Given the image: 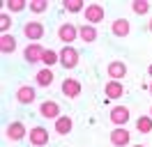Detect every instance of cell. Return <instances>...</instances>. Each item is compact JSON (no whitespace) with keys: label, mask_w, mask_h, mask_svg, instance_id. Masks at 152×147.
Listing matches in <instances>:
<instances>
[{"label":"cell","mask_w":152,"mask_h":147,"mask_svg":"<svg viewBox=\"0 0 152 147\" xmlns=\"http://www.w3.org/2000/svg\"><path fill=\"white\" fill-rule=\"evenodd\" d=\"M60 64H62L65 69H74L76 64H78V51L72 48V46L62 48V53H60Z\"/></svg>","instance_id":"1"},{"label":"cell","mask_w":152,"mask_h":147,"mask_svg":"<svg viewBox=\"0 0 152 147\" xmlns=\"http://www.w3.org/2000/svg\"><path fill=\"white\" fill-rule=\"evenodd\" d=\"M76 37H78V28H76L74 23H62L60 30H58V39H60V41H65V44L74 41Z\"/></svg>","instance_id":"2"},{"label":"cell","mask_w":152,"mask_h":147,"mask_svg":"<svg viewBox=\"0 0 152 147\" xmlns=\"http://www.w3.org/2000/svg\"><path fill=\"white\" fill-rule=\"evenodd\" d=\"M129 140H132V133H129L127 129L115 127L113 131H111V143H113L115 147H124V145H129Z\"/></svg>","instance_id":"3"},{"label":"cell","mask_w":152,"mask_h":147,"mask_svg":"<svg viewBox=\"0 0 152 147\" xmlns=\"http://www.w3.org/2000/svg\"><path fill=\"white\" fill-rule=\"evenodd\" d=\"M30 143L35 147H42L48 143V131L44 127H32L30 129Z\"/></svg>","instance_id":"4"},{"label":"cell","mask_w":152,"mask_h":147,"mask_svg":"<svg viewBox=\"0 0 152 147\" xmlns=\"http://www.w3.org/2000/svg\"><path fill=\"white\" fill-rule=\"evenodd\" d=\"M83 14H86V21H90V25H95V23H99L104 18V7L95 2V5H88Z\"/></svg>","instance_id":"5"},{"label":"cell","mask_w":152,"mask_h":147,"mask_svg":"<svg viewBox=\"0 0 152 147\" xmlns=\"http://www.w3.org/2000/svg\"><path fill=\"white\" fill-rule=\"evenodd\" d=\"M23 35L28 37V39H42L44 37V25L39 21H30V23L23 25Z\"/></svg>","instance_id":"6"},{"label":"cell","mask_w":152,"mask_h":147,"mask_svg":"<svg viewBox=\"0 0 152 147\" xmlns=\"http://www.w3.org/2000/svg\"><path fill=\"white\" fill-rule=\"evenodd\" d=\"M62 94L69 97V99H74L81 94V81H76V78H65L62 81Z\"/></svg>","instance_id":"7"},{"label":"cell","mask_w":152,"mask_h":147,"mask_svg":"<svg viewBox=\"0 0 152 147\" xmlns=\"http://www.w3.org/2000/svg\"><path fill=\"white\" fill-rule=\"evenodd\" d=\"M42 53H44V48L37 44V41H32V44L26 46V51H23V57H26V62H37V60H42Z\"/></svg>","instance_id":"8"},{"label":"cell","mask_w":152,"mask_h":147,"mask_svg":"<svg viewBox=\"0 0 152 147\" xmlns=\"http://www.w3.org/2000/svg\"><path fill=\"white\" fill-rule=\"evenodd\" d=\"M106 71H108V76H111V81H120V78L127 76V64L115 60V62L108 64V69H106Z\"/></svg>","instance_id":"9"},{"label":"cell","mask_w":152,"mask_h":147,"mask_svg":"<svg viewBox=\"0 0 152 147\" xmlns=\"http://www.w3.org/2000/svg\"><path fill=\"white\" fill-rule=\"evenodd\" d=\"M127 119H129V108H124V106H118V108L111 110V122H113L115 127H122Z\"/></svg>","instance_id":"10"},{"label":"cell","mask_w":152,"mask_h":147,"mask_svg":"<svg viewBox=\"0 0 152 147\" xmlns=\"http://www.w3.org/2000/svg\"><path fill=\"white\" fill-rule=\"evenodd\" d=\"M5 133H7V140H21V138H26V127L21 122H12Z\"/></svg>","instance_id":"11"},{"label":"cell","mask_w":152,"mask_h":147,"mask_svg":"<svg viewBox=\"0 0 152 147\" xmlns=\"http://www.w3.org/2000/svg\"><path fill=\"white\" fill-rule=\"evenodd\" d=\"M58 113H60V106H58L56 101H44V103L39 106V115H44V117L58 119Z\"/></svg>","instance_id":"12"},{"label":"cell","mask_w":152,"mask_h":147,"mask_svg":"<svg viewBox=\"0 0 152 147\" xmlns=\"http://www.w3.org/2000/svg\"><path fill=\"white\" fill-rule=\"evenodd\" d=\"M104 92H106V97H111V99H120L124 94V87H122L120 81H108L106 87H104Z\"/></svg>","instance_id":"13"},{"label":"cell","mask_w":152,"mask_h":147,"mask_svg":"<svg viewBox=\"0 0 152 147\" xmlns=\"http://www.w3.org/2000/svg\"><path fill=\"white\" fill-rule=\"evenodd\" d=\"M129 30H132V28H129V21H127V18H115L113 25H111V32H113L115 37H127Z\"/></svg>","instance_id":"14"},{"label":"cell","mask_w":152,"mask_h":147,"mask_svg":"<svg viewBox=\"0 0 152 147\" xmlns=\"http://www.w3.org/2000/svg\"><path fill=\"white\" fill-rule=\"evenodd\" d=\"M16 99H19L21 103H32V101H35V90H32L30 85H23V87H19V92H16Z\"/></svg>","instance_id":"15"},{"label":"cell","mask_w":152,"mask_h":147,"mask_svg":"<svg viewBox=\"0 0 152 147\" xmlns=\"http://www.w3.org/2000/svg\"><path fill=\"white\" fill-rule=\"evenodd\" d=\"M78 35H81L83 41L90 44V41H95V39H97V28L90 25V23H88V25H81V28H78Z\"/></svg>","instance_id":"16"},{"label":"cell","mask_w":152,"mask_h":147,"mask_svg":"<svg viewBox=\"0 0 152 147\" xmlns=\"http://www.w3.org/2000/svg\"><path fill=\"white\" fill-rule=\"evenodd\" d=\"M56 131L60 133V136H67V133L72 131V119L67 117V115L58 117V119H56Z\"/></svg>","instance_id":"17"},{"label":"cell","mask_w":152,"mask_h":147,"mask_svg":"<svg viewBox=\"0 0 152 147\" xmlns=\"http://www.w3.org/2000/svg\"><path fill=\"white\" fill-rule=\"evenodd\" d=\"M35 81H37L42 87H48V85L53 83V71H51V69H39L37 76H35Z\"/></svg>","instance_id":"18"},{"label":"cell","mask_w":152,"mask_h":147,"mask_svg":"<svg viewBox=\"0 0 152 147\" xmlns=\"http://www.w3.org/2000/svg\"><path fill=\"white\" fill-rule=\"evenodd\" d=\"M14 48H16V39L12 35L0 37V51H2V53H14Z\"/></svg>","instance_id":"19"},{"label":"cell","mask_w":152,"mask_h":147,"mask_svg":"<svg viewBox=\"0 0 152 147\" xmlns=\"http://www.w3.org/2000/svg\"><path fill=\"white\" fill-rule=\"evenodd\" d=\"M136 129H138L141 133H150V131H152V117H150V115L138 117V119H136Z\"/></svg>","instance_id":"20"},{"label":"cell","mask_w":152,"mask_h":147,"mask_svg":"<svg viewBox=\"0 0 152 147\" xmlns=\"http://www.w3.org/2000/svg\"><path fill=\"white\" fill-rule=\"evenodd\" d=\"M60 60V55L56 53V51H51V48H44V53H42V62L44 64H53Z\"/></svg>","instance_id":"21"},{"label":"cell","mask_w":152,"mask_h":147,"mask_svg":"<svg viewBox=\"0 0 152 147\" xmlns=\"http://www.w3.org/2000/svg\"><path fill=\"white\" fill-rule=\"evenodd\" d=\"M132 9L136 14H148V12H150V2H148V0H134Z\"/></svg>","instance_id":"22"},{"label":"cell","mask_w":152,"mask_h":147,"mask_svg":"<svg viewBox=\"0 0 152 147\" xmlns=\"http://www.w3.org/2000/svg\"><path fill=\"white\" fill-rule=\"evenodd\" d=\"M48 2L46 0H30V9L35 12V14H42V12H46Z\"/></svg>","instance_id":"23"},{"label":"cell","mask_w":152,"mask_h":147,"mask_svg":"<svg viewBox=\"0 0 152 147\" xmlns=\"http://www.w3.org/2000/svg\"><path fill=\"white\" fill-rule=\"evenodd\" d=\"M65 7H67V12H81L83 9V0H65Z\"/></svg>","instance_id":"24"},{"label":"cell","mask_w":152,"mask_h":147,"mask_svg":"<svg viewBox=\"0 0 152 147\" xmlns=\"http://www.w3.org/2000/svg\"><path fill=\"white\" fill-rule=\"evenodd\" d=\"M12 23H14V21H12L7 14H0V30H2V35H7V30L12 28Z\"/></svg>","instance_id":"25"},{"label":"cell","mask_w":152,"mask_h":147,"mask_svg":"<svg viewBox=\"0 0 152 147\" xmlns=\"http://www.w3.org/2000/svg\"><path fill=\"white\" fill-rule=\"evenodd\" d=\"M7 7L12 12H21V9L26 7V0H7Z\"/></svg>","instance_id":"26"},{"label":"cell","mask_w":152,"mask_h":147,"mask_svg":"<svg viewBox=\"0 0 152 147\" xmlns=\"http://www.w3.org/2000/svg\"><path fill=\"white\" fill-rule=\"evenodd\" d=\"M148 74H150V76H152V64H150V67H148Z\"/></svg>","instance_id":"27"},{"label":"cell","mask_w":152,"mask_h":147,"mask_svg":"<svg viewBox=\"0 0 152 147\" xmlns=\"http://www.w3.org/2000/svg\"><path fill=\"white\" fill-rule=\"evenodd\" d=\"M150 94H152V83H150Z\"/></svg>","instance_id":"28"},{"label":"cell","mask_w":152,"mask_h":147,"mask_svg":"<svg viewBox=\"0 0 152 147\" xmlns=\"http://www.w3.org/2000/svg\"><path fill=\"white\" fill-rule=\"evenodd\" d=\"M134 147H145V145H134Z\"/></svg>","instance_id":"29"},{"label":"cell","mask_w":152,"mask_h":147,"mask_svg":"<svg viewBox=\"0 0 152 147\" xmlns=\"http://www.w3.org/2000/svg\"><path fill=\"white\" fill-rule=\"evenodd\" d=\"M150 30H152V21H150Z\"/></svg>","instance_id":"30"},{"label":"cell","mask_w":152,"mask_h":147,"mask_svg":"<svg viewBox=\"0 0 152 147\" xmlns=\"http://www.w3.org/2000/svg\"><path fill=\"white\" fill-rule=\"evenodd\" d=\"M150 113H152V110H150ZM150 117H152V115H150Z\"/></svg>","instance_id":"31"}]
</instances>
